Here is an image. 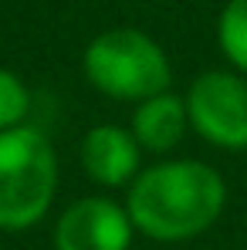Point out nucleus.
I'll use <instances>...</instances> for the list:
<instances>
[{
    "label": "nucleus",
    "instance_id": "f257e3e1",
    "mask_svg": "<svg viewBox=\"0 0 247 250\" xmlns=\"http://www.w3.org/2000/svg\"><path fill=\"white\" fill-rule=\"evenodd\" d=\"M122 207L142 237L159 244H183L220 220L227 207V183L210 163L163 159L142 166Z\"/></svg>",
    "mask_w": 247,
    "mask_h": 250
},
{
    "label": "nucleus",
    "instance_id": "f03ea898",
    "mask_svg": "<svg viewBox=\"0 0 247 250\" xmlns=\"http://www.w3.org/2000/svg\"><path fill=\"white\" fill-rule=\"evenodd\" d=\"M88 84L115 102H146L169 91L173 68L163 44L139 27H109L95 34L82 58Z\"/></svg>",
    "mask_w": 247,
    "mask_h": 250
},
{
    "label": "nucleus",
    "instance_id": "7ed1b4c3",
    "mask_svg": "<svg viewBox=\"0 0 247 250\" xmlns=\"http://www.w3.org/2000/svg\"><path fill=\"white\" fill-rule=\"evenodd\" d=\"M58 193V156L47 135L17 125L0 132V230L38 227Z\"/></svg>",
    "mask_w": 247,
    "mask_h": 250
},
{
    "label": "nucleus",
    "instance_id": "20e7f679",
    "mask_svg": "<svg viewBox=\"0 0 247 250\" xmlns=\"http://www.w3.org/2000/svg\"><path fill=\"white\" fill-rule=\"evenodd\" d=\"M190 128L213 149H247V78L237 71H203L183 95Z\"/></svg>",
    "mask_w": 247,
    "mask_h": 250
},
{
    "label": "nucleus",
    "instance_id": "39448f33",
    "mask_svg": "<svg viewBox=\"0 0 247 250\" xmlns=\"http://www.w3.org/2000/svg\"><path fill=\"white\" fill-rule=\"evenodd\" d=\"M132 220L109 196H82L54 223V250H129Z\"/></svg>",
    "mask_w": 247,
    "mask_h": 250
},
{
    "label": "nucleus",
    "instance_id": "423d86ee",
    "mask_svg": "<svg viewBox=\"0 0 247 250\" xmlns=\"http://www.w3.org/2000/svg\"><path fill=\"white\" fill-rule=\"evenodd\" d=\"M82 169L102 189L132 186V179L142 172V149L122 125H95L82 139Z\"/></svg>",
    "mask_w": 247,
    "mask_h": 250
},
{
    "label": "nucleus",
    "instance_id": "0eeeda50",
    "mask_svg": "<svg viewBox=\"0 0 247 250\" xmlns=\"http://www.w3.org/2000/svg\"><path fill=\"white\" fill-rule=\"evenodd\" d=\"M186 128H190L186 102L180 95H173V91H163V95H153V98L139 102L135 112H132V122H129L132 139L146 152H169V149H176L183 142Z\"/></svg>",
    "mask_w": 247,
    "mask_h": 250
},
{
    "label": "nucleus",
    "instance_id": "6e6552de",
    "mask_svg": "<svg viewBox=\"0 0 247 250\" xmlns=\"http://www.w3.org/2000/svg\"><path fill=\"white\" fill-rule=\"evenodd\" d=\"M217 44L230 68L247 78V0H227L217 17Z\"/></svg>",
    "mask_w": 247,
    "mask_h": 250
},
{
    "label": "nucleus",
    "instance_id": "1a4fd4ad",
    "mask_svg": "<svg viewBox=\"0 0 247 250\" xmlns=\"http://www.w3.org/2000/svg\"><path fill=\"white\" fill-rule=\"evenodd\" d=\"M27 112H31V91L24 78L0 64V132L24 125Z\"/></svg>",
    "mask_w": 247,
    "mask_h": 250
}]
</instances>
